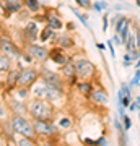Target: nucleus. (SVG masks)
Masks as SVG:
<instances>
[{"mask_svg": "<svg viewBox=\"0 0 140 146\" xmlns=\"http://www.w3.org/2000/svg\"><path fill=\"white\" fill-rule=\"evenodd\" d=\"M39 78V73L33 68H23L18 75V80H16V84L20 88H29L31 84L36 83V80Z\"/></svg>", "mask_w": 140, "mask_h": 146, "instance_id": "20e7f679", "label": "nucleus"}, {"mask_svg": "<svg viewBox=\"0 0 140 146\" xmlns=\"http://www.w3.org/2000/svg\"><path fill=\"white\" fill-rule=\"evenodd\" d=\"M7 3H20L21 5V0H5Z\"/></svg>", "mask_w": 140, "mask_h": 146, "instance_id": "c9c22d12", "label": "nucleus"}, {"mask_svg": "<svg viewBox=\"0 0 140 146\" xmlns=\"http://www.w3.org/2000/svg\"><path fill=\"white\" fill-rule=\"evenodd\" d=\"M109 25H113L116 34H121V33L124 31L125 28L132 25V18H129V16H124L122 13H117V15H114L111 20H109Z\"/></svg>", "mask_w": 140, "mask_h": 146, "instance_id": "423d86ee", "label": "nucleus"}, {"mask_svg": "<svg viewBox=\"0 0 140 146\" xmlns=\"http://www.w3.org/2000/svg\"><path fill=\"white\" fill-rule=\"evenodd\" d=\"M94 146H108V138H106V135H99L98 140H94Z\"/></svg>", "mask_w": 140, "mask_h": 146, "instance_id": "a878e982", "label": "nucleus"}, {"mask_svg": "<svg viewBox=\"0 0 140 146\" xmlns=\"http://www.w3.org/2000/svg\"><path fill=\"white\" fill-rule=\"evenodd\" d=\"M122 125H124V130L125 131H129L130 128H132V119H130L129 115H124V117H122Z\"/></svg>", "mask_w": 140, "mask_h": 146, "instance_id": "5701e85b", "label": "nucleus"}, {"mask_svg": "<svg viewBox=\"0 0 140 146\" xmlns=\"http://www.w3.org/2000/svg\"><path fill=\"white\" fill-rule=\"evenodd\" d=\"M39 5H41V3H39V0H26V7H28L31 11H34V13L39 11V8H41Z\"/></svg>", "mask_w": 140, "mask_h": 146, "instance_id": "aec40b11", "label": "nucleus"}, {"mask_svg": "<svg viewBox=\"0 0 140 146\" xmlns=\"http://www.w3.org/2000/svg\"><path fill=\"white\" fill-rule=\"evenodd\" d=\"M11 127H13V130L16 133H20V135L26 136V138H34L36 136V131H34V127H33L31 122H28L25 117H21V115H15L13 120H11Z\"/></svg>", "mask_w": 140, "mask_h": 146, "instance_id": "f03ea898", "label": "nucleus"}, {"mask_svg": "<svg viewBox=\"0 0 140 146\" xmlns=\"http://www.w3.org/2000/svg\"><path fill=\"white\" fill-rule=\"evenodd\" d=\"M52 36H54V29L47 26V28H44V29L41 31V34H39V41H41V42H46L47 39H51Z\"/></svg>", "mask_w": 140, "mask_h": 146, "instance_id": "a211bd4d", "label": "nucleus"}, {"mask_svg": "<svg viewBox=\"0 0 140 146\" xmlns=\"http://www.w3.org/2000/svg\"><path fill=\"white\" fill-rule=\"evenodd\" d=\"M49 60H52L54 63H57V65H65V63L68 62V60H72V58L68 57L67 54L64 52V49L62 47H54L52 50H49Z\"/></svg>", "mask_w": 140, "mask_h": 146, "instance_id": "1a4fd4ad", "label": "nucleus"}, {"mask_svg": "<svg viewBox=\"0 0 140 146\" xmlns=\"http://www.w3.org/2000/svg\"><path fill=\"white\" fill-rule=\"evenodd\" d=\"M111 41H113V44H114L116 47H121V46H124V42H122V39H121L119 34H116L114 33V36L111 37Z\"/></svg>", "mask_w": 140, "mask_h": 146, "instance_id": "bb28decb", "label": "nucleus"}, {"mask_svg": "<svg viewBox=\"0 0 140 146\" xmlns=\"http://www.w3.org/2000/svg\"><path fill=\"white\" fill-rule=\"evenodd\" d=\"M139 120H140V107H139Z\"/></svg>", "mask_w": 140, "mask_h": 146, "instance_id": "ea45409f", "label": "nucleus"}, {"mask_svg": "<svg viewBox=\"0 0 140 146\" xmlns=\"http://www.w3.org/2000/svg\"><path fill=\"white\" fill-rule=\"evenodd\" d=\"M73 63H75L77 76L80 80H91L96 75V67H94L93 62H90L88 58H78Z\"/></svg>", "mask_w": 140, "mask_h": 146, "instance_id": "7ed1b4c3", "label": "nucleus"}, {"mask_svg": "<svg viewBox=\"0 0 140 146\" xmlns=\"http://www.w3.org/2000/svg\"><path fill=\"white\" fill-rule=\"evenodd\" d=\"M77 89L80 91V93L83 94V96H86V98H90V94L93 93V89H94V86H93V81L91 80H78L77 81Z\"/></svg>", "mask_w": 140, "mask_h": 146, "instance_id": "9b49d317", "label": "nucleus"}, {"mask_svg": "<svg viewBox=\"0 0 140 146\" xmlns=\"http://www.w3.org/2000/svg\"><path fill=\"white\" fill-rule=\"evenodd\" d=\"M90 99L93 101L94 104H98V106H106L109 102V93H108V89H104L103 86L94 88L93 93L90 94Z\"/></svg>", "mask_w": 140, "mask_h": 146, "instance_id": "6e6552de", "label": "nucleus"}, {"mask_svg": "<svg viewBox=\"0 0 140 146\" xmlns=\"http://www.w3.org/2000/svg\"><path fill=\"white\" fill-rule=\"evenodd\" d=\"M96 47H98L101 52H104L106 50V42H96Z\"/></svg>", "mask_w": 140, "mask_h": 146, "instance_id": "473e14b6", "label": "nucleus"}, {"mask_svg": "<svg viewBox=\"0 0 140 146\" xmlns=\"http://www.w3.org/2000/svg\"><path fill=\"white\" fill-rule=\"evenodd\" d=\"M70 10H72V11H73V15H75V16L78 18V20H80V23H82L83 26L88 28V29H90V25H88V21H86V18H88V16H86V15H82V13H80V11H78L77 8H73V7H70Z\"/></svg>", "mask_w": 140, "mask_h": 146, "instance_id": "6ab92c4d", "label": "nucleus"}, {"mask_svg": "<svg viewBox=\"0 0 140 146\" xmlns=\"http://www.w3.org/2000/svg\"><path fill=\"white\" fill-rule=\"evenodd\" d=\"M67 28L68 29H75V25L73 23H67Z\"/></svg>", "mask_w": 140, "mask_h": 146, "instance_id": "e433bc0d", "label": "nucleus"}, {"mask_svg": "<svg viewBox=\"0 0 140 146\" xmlns=\"http://www.w3.org/2000/svg\"><path fill=\"white\" fill-rule=\"evenodd\" d=\"M139 107H140V106L137 104L135 101H132V102H130V106H129V107H127V109H129L130 112H135V110H139Z\"/></svg>", "mask_w": 140, "mask_h": 146, "instance_id": "2f4dec72", "label": "nucleus"}, {"mask_svg": "<svg viewBox=\"0 0 140 146\" xmlns=\"http://www.w3.org/2000/svg\"><path fill=\"white\" fill-rule=\"evenodd\" d=\"M132 68H134V70H137V68H140V57H139V58H137V60L134 62V65H132Z\"/></svg>", "mask_w": 140, "mask_h": 146, "instance_id": "72a5a7b5", "label": "nucleus"}, {"mask_svg": "<svg viewBox=\"0 0 140 146\" xmlns=\"http://www.w3.org/2000/svg\"><path fill=\"white\" fill-rule=\"evenodd\" d=\"M134 101H135V102H137V104L140 106V96H135V98H134Z\"/></svg>", "mask_w": 140, "mask_h": 146, "instance_id": "4c0bfd02", "label": "nucleus"}, {"mask_svg": "<svg viewBox=\"0 0 140 146\" xmlns=\"http://www.w3.org/2000/svg\"><path fill=\"white\" fill-rule=\"evenodd\" d=\"M41 75H42V81H44L46 84H49V86H52V88L64 89V81L56 72H51V70H47V68H42Z\"/></svg>", "mask_w": 140, "mask_h": 146, "instance_id": "0eeeda50", "label": "nucleus"}, {"mask_svg": "<svg viewBox=\"0 0 140 146\" xmlns=\"http://www.w3.org/2000/svg\"><path fill=\"white\" fill-rule=\"evenodd\" d=\"M122 91H124V96H129V98H134V94H132V88H130L127 83H121V86H119Z\"/></svg>", "mask_w": 140, "mask_h": 146, "instance_id": "b1692460", "label": "nucleus"}, {"mask_svg": "<svg viewBox=\"0 0 140 146\" xmlns=\"http://www.w3.org/2000/svg\"><path fill=\"white\" fill-rule=\"evenodd\" d=\"M33 127H34L36 135L54 136V133H57V127H54V123H51V120H34Z\"/></svg>", "mask_w": 140, "mask_h": 146, "instance_id": "39448f33", "label": "nucleus"}, {"mask_svg": "<svg viewBox=\"0 0 140 146\" xmlns=\"http://www.w3.org/2000/svg\"><path fill=\"white\" fill-rule=\"evenodd\" d=\"M28 54L31 55L33 58H36V60H46L49 58V50H47L46 47L39 46V44H29L28 46Z\"/></svg>", "mask_w": 140, "mask_h": 146, "instance_id": "9d476101", "label": "nucleus"}, {"mask_svg": "<svg viewBox=\"0 0 140 146\" xmlns=\"http://www.w3.org/2000/svg\"><path fill=\"white\" fill-rule=\"evenodd\" d=\"M29 114L34 117V120H51L54 117V107L51 101L36 98L29 104Z\"/></svg>", "mask_w": 140, "mask_h": 146, "instance_id": "f257e3e1", "label": "nucleus"}, {"mask_svg": "<svg viewBox=\"0 0 140 146\" xmlns=\"http://www.w3.org/2000/svg\"><path fill=\"white\" fill-rule=\"evenodd\" d=\"M137 25H139V29H140V21H139V23H137Z\"/></svg>", "mask_w": 140, "mask_h": 146, "instance_id": "a19ab883", "label": "nucleus"}, {"mask_svg": "<svg viewBox=\"0 0 140 146\" xmlns=\"http://www.w3.org/2000/svg\"><path fill=\"white\" fill-rule=\"evenodd\" d=\"M56 44H57L59 47H62V49H70V47H73V41L68 34H60V36L56 39Z\"/></svg>", "mask_w": 140, "mask_h": 146, "instance_id": "4468645a", "label": "nucleus"}, {"mask_svg": "<svg viewBox=\"0 0 140 146\" xmlns=\"http://www.w3.org/2000/svg\"><path fill=\"white\" fill-rule=\"evenodd\" d=\"M46 23H47V26L52 28L54 31H59V29H62L64 28V23L60 21V18H59L57 15H49L47 16V20H46Z\"/></svg>", "mask_w": 140, "mask_h": 146, "instance_id": "ddd939ff", "label": "nucleus"}, {"mask_svg": "<svg viewBox=\"0 0 140 146\" xmlns=\"http://www.w3.org/2000/svg\"><path fill=\"white\" fill-rule=\"evenodd\" d=\"M18 146H36V145L31 141V138H26V136H25L23 140L18 141Z\"/></svg>", "mask_w": 140, "mask_h": 146, "instance_id": "cd10ccee", "label": "nucleus"}, {"mask_svg": "<svg viewBox=\"0 0 140 146\" xmlns=\"http://www.w3.org/2000/svg\"><path fill=\"white\" fill-rule=\"evenodd\" d=\"M94 11H98V13H103V11H108L109 8V3L106 2V0H96V2H93V7H91Z\"/></svg>", "mask_w": 140, "mask_h": 146, "instance_id": "f3484780", "label": "nucleus"}, {"mask_svg": "<svg viewBox=\"0 0 140 146\" xmlns=\"http://www.w3.org/2000/svg\"><path fill=\"white\" fill-rule=\"evenodd\" d=\"M59 127H60V128H70V127H72V120L68 119V117H64V119H60V122H59Z\"/></svg>", "mask_w": 140, "mask_h": 146, "instance_id": "393cba45", "label": "nucleus"}, {"mask_svg": "<svg viewBox=\"0 0 140 146\" xmlns=\"http://www.w3.org/2000/svg\"><path fill=\"white\" fill-rule=\"evenodd\" d=\"M7 8H8L10 11H18L21 8V5L20 3H7Z\"/></svg>", "mask_w": 140, "mask_h": 146, "instance_id": "7c9ffc66", "label": "nucleus"}, {"mask_svg": "<svg viewBox=\"0 0 140 146\" xmlns=\"http://www.w3.org/2000/svg\"><path fill=\"white\" fill-rule=\"evenodd\" d=\"M106 47H108L109 52H111V57H116V49H114V44H113V41H111V39L106 42Z\"/></svg>", "mask_w": 140, "mask_h": 146, "instance_id": "c756f323", "label": "nucleus"}, {"mask_svg": "<svg viewBox=\"0 0 140 146\" xmlns=\"http://www.w3.org/2000/svg\"><path fill=\"white\" fill-rule=\"evenodd\" d=\"M135 5H137V7L140 8V0H135Z\"/></svg>", "mask_w": 140, "mask_h": 146, "instance_id": "58836bf2", "label": "nucleus"}, {"mask_svg": "<svg viewBox=\"0 0 140 146\" xmlns=\"http://www.w3.org/2000/svg\"><path fill=\"white\" fill-rule=\"evenodd\" d=\"M134 76H135V78H137V80H139V81H140V68H137V70H135Z\"/></svg>", "mask_w": 140, "mask_h": 146, "instance_id": "f704fd0d", "label": "nucleus"}, {"mask_svg": "<svg viewBox=\"0 0 140 146\" xmlns=\"http://www.w3.org/2000/svg\"><path fill=\"white\" fill-rule=\"evenodd\" d=\"M108 28H109V15H108V11L103 15V33L108 31Z\"/></svg>", "mask_w": 140, "mask_h": 146, "instance_id": "c85d7f7f", "label": "nucleus"}, {"mask_svg": "<svg viewBox=\"0 0 140 146\" xmlns=\"http://www.w3.org/2000/svg\"><path fill=\"white\" fill-rule=\"evenodd\" d=\"M75 2L80 8H85V10H91V7H93L91 0H75Z\"/></svg>", "mask_w": 140, "mask_h": 146, "instance_id": "4be33fe9", "label": "nucleus"}, {"mask_svg": "<svg viewBox=\"0 0 140 146\" xmlns=\"http://www.w3.org/2000/svg\"><path fill=\"white\" fill-rule=\"evenodd\" d=\"M39 29H38L36 23L34 21H29L28 23V26H26V34H28V37H29V41H36L38 37H39Z\"/></svg>", "mask_w": 140, "mask_h": 146, "instance_id": "2eb2a0df", "label": "nucleus"}, {"mask_svg": "<svg viewBox=\"0 0 140 146\" xmlns=\"http://www.w3.org/2000/svg\"><path fill=\"white\" fill-rule=\"evenodd\" d=\"M10 70V60L7 57H0V73Z\"/></svg>", "mask_w": 140, "mask_h": 146, "instance_id": "412c9836", "label": "nucleus"}, {"mask_svg": "<svg viewBox=\"0 0 140 146\" xmlns=\"http://www.w3.org/2000/svg\"><path fill=\"white\" fill-rule=\"evenodd\" d=\"M34 96L36 98H39V99H46V96H47V84L42 81V83H39L36 86V89H34Z\"/></svg>", "mask_w": 140, "mask_h": 146, "instance_id": "dca6fc26", "label": "nucleus"}, {"mask_svg": "<svg viewBox=\"0 0 140 146\" xmlns=\"http://www.w3.org/2000/svg\"><path fill=\"white\" fill-rule=\"evenodd\" d=\"M2 50H5L7 54H10V55H13V57H20V52H18V49L15 47V44L11 41H8V39H2Z\"/></svg>", "mask_w": 140, "mask_h": 146, "instance_id": "f8f14e48", "label": "nucleus"}]
</instances>
